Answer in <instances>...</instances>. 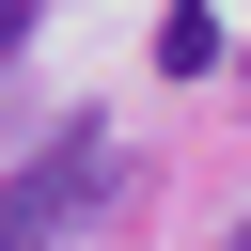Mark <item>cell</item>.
<instances>
[{
  "label": "cell",
  "mask_w": 251,
  "mask_h": 251,
  "mask_svg": "<svg viewBox=\"0 0 251 251\" xmlns=\"http://www.w3.org/2000/svg\"><path fill=\"white\" fill-rule=\"evenodd\" d=\"M94 204H110V126H63L47 157H16V173H0V251H63Z\"/></svg>",
  "instance_id": "cell-1"
},
{
  "label": "cell",
  "mask_w": 251,
  "mask_h": 251,
  "mask_svg": "<svg viewBox=\"0 0 251 251\" xmlns=\"http://www.w3.org/2000/svg\"><path fill=\"white\" fill-rule=\"evenodd\" d=\"M157 63H173V78H204V63H220V16H204V0H188V16H157Z\"/></svg>",
  "instance_id": "cell-2"
},
{
  "label": "cell",
  "mask_w": 251,
  "mask_h": 251,
  "mask_svg": "<svg viewBox=\"0 0 251 251\" xmlns=\"http://www.w3.org/2000/svg\"><path fill=\"white\" fill-rule=\"evenodd\" d=\"M16 31H31V0H0V47H16Z\"/></svg>",
  "instance_id": "cell-3"
},
{
  "label": "cell",
  "mask_w": 251,
  "mask_h": 251,
  "mask_svg": "<svg viewBox=\"0 0 251 251\" xmlns=\"http://www.w3.org/2000/svg\"><path fill=\"white\" fill-rule=\"evenodd\" d=\"M235 251H251V235H235Z\"/></svg>",
  "instance_id": "cell-4"
}]
</instances>
